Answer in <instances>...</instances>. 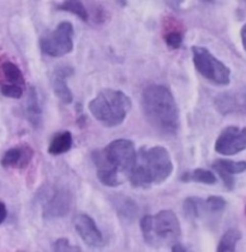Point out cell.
<instances>
[{"label":"cell","instance_id":"6da1fadb","mask_svg":"<svg viewBox=\"0 0 246 252\" xmlns=\"http://www.w3.org/2000/svg\"><path fill=\"white\" fill-rule=\"evenodd\" d=\"M96 167L97 178L103 185L117 188L123 183V177H130L135 167L137 153L128 139H116L105 149L96 150L92 155Z\"/></svg>","mask_w":246,"mask_h":252},{"label":"cell","instance_id":"7a4b0ae2","mask_svg":"<svg viewBox=\"0 0 246 252\" xmlns=\"http://www.w3.org/2000/svg\"><path fill=\"white\" fill-rule=\"evenodd\" d=\"M142 108L148 123L162 135H176L179 130V108L167 87H148L142 94Z\"/></svg>","mask_w":246,"mask_h":252},{"label":"cell","instance_id":"3957f363","mask_svg":"<svg viewBox=\"0 0 246 252\" xmlns=\"http://www.w3.org/2000/svg\"><path fill=\"white\" fill-rule=\"evenodd\" d=\"M173 172V162L165 147L142 148L128 180L135 188L148 189L165 183Z\"/></svg>","mask_w":246,"mask_h":252},{"label":"cell","instance_id":"277c9868","mask_svg":"<svg viewBox=\"0 0 246 252\" xmlns=\"http://www.w3.org/2000/svg\"><path fill=\"white\" fill-rule=\"evenodd\" d=\"M143 239L153 248L173 246L182 235L179 219L172 210H161L156 215H146L141 220Z\"/></svg>","mask_w":246,"mask_h":252},{"label":"cell","instance_id":"5b68a950","mask_svg":"<svg viewBox=\"0 0 246 252\" xmlns=\"http://www.w3.org/2000/svg\"><path fill=\"white\" fill-rule=\"evenodd\" d=\"M131 109V100L120 90L105 89L89 102L92 117L107 127L122 125Z\"/></svg>","mask_w":246,"mask_h":252},{"label":"cell","instance_id":"8992f818","mask_svg":"<svg viewBox=\"0 0 246 252\" xmlns=\"http://www.w3.org/2000/svg\"><path fill=\"white\" fill-rule=\"evenodd\" d=\"M193 64L196 70L212 83L216 86H227L231 82V70L220 62L206 47L193 46Z\"/></svg>","mask_w":246,"mask_h":252},{"label":"cell","instance_id":"52a82bcc","mask_svg":"<svg viewBox=\"0 0 246 252\" xmlns=\"http://www.w3.org/2000/svg\"><path fill=\"white\" fill-rule=\"evenodd\" d=\"M40 48L43 54L52 58H60L72 52L73 27L70 22H62L56 29L43 34L40 39Z\"/></svg>","mask_w":246,"mask_h":252},{"label":"cell","instance_id":"ba28073f","mask_svg":"<svg viewBox=\"0 0 246 252\" xmlns=\"http://www.w3.org/2000/svg\"><path fill=\"white\" fill-rule=\"evenodd\" d=\"M73 196L64 186H52L41 193L42 215L46 220H57L66 216L71 210Z\"/></svg>","mask_w":246,"mask_h":252},{"label":"cell","instance_id":"9c48e42d","mask_svg":"<svg viewBox=\"0 0 246 252\" xmlns=\"http://www.w3.org/2000/svg\"><path fill=\"white\" fill-rule=\"evenodd\" d=\"M246 149V127L228 126L221 131L216 142L215 150L218 154L226 156L236 155Z\"/></svg>","mask_w":246,"mask_h":252},{"label":"cell","instance_id":"30bf717a","mask_svg":"<svg viewBox=\"0 0 246 252\" xmlns=\"http://www.w3.org/2000/svg\"><path fill=\"white\" fill-rule=\"evenodd\" d=\"M214 106L223 116L246 114V89L218 94L214 100Z\"/></svg>","mask_w":246,"mask_h":252},{"label":"cell","instance_id":"8fae6325","mask_svg":"<svg viewBox=\"0 0 246 252\" xmlns=\"http://www.w3.org/2000/svg\"><path fill=\"white\" fill-rule=\"evenodd\" d=\"M75 228L84 243L90 248L100 249L105 245V239L95 221L86 214H79L75 219Z\"/></svg>","mask_w":246,"mask_h":252},{"label":"cell","instance_id":"7c38bea8","mask_svg":"<svg viewBox=\"0 0 246 252\" xmlns=\"http://www.w3.org/2000/svg\"><path fill=\"white\" fill-rule=\"evenodd\" d=\"M73 73V68L70 66L58 67L52 76V87L56 96L65 105H70L73 101L72 92L67 86V78Z\"/></svg>","mask_w":246,"mask_h":252},{"label":"cell","instance_id":"4fadbf2b","mask_svg":"<svg viewBox=\"0 0 246 252\" xmlns=\"http://www.w3.org/2000/svg\"><path fill=\"white\" fill-rule=\"evenodd\" d=\"M213 168L221 178L223 184L228 190H233L234 178L233 175L242 174L246 171L245 161H232V160H217L213 163Z\"/></svg>","mask_w":246,"mask_h":252},{"label":"cell","instance_id":"5bb4252c","mask_svg":"<svg viewBox=\"0 0 246 252\" xmlns=\"http://www.w3.org/2000/svg\"><path fill=\"white\" fill-rule=\"evenodd\" d=\"M32 158V150L29 147L11 148L6 150L1 158L2 167H16V168H24L28 166Z\"/></svg>","mask_w":246,"mask_h":252},{"label":"cell","instance_id":"9a60e30c","mask_svg":"<svg viewBox=\"0 0 246 252\" xmlns=\"http://www.w3.org/2000/svg\"><path fill=\"white\" fill-rule=\"evenodd\" d=\"M26 117L32 127H40L41 123H42V108H41L40 105L39 95H37L36 89L34 87L30 88L28 92L26 105Z\"/></svg>","mask_w":246,"mask_h":252},{"label":"cell","instance_id":"2e32d148","mask_svg":"<svg viewBox=\"0 0 246 252\" xmlns=\"http://www.w3.org/2000/svg\"><path fill=\"white\" fill-rule=\"evenodd\" d=\"M114 207H116L117 213L119 214L123 220H135L138 215V205L133 199L128 197H119L114 199Z\"/></svg>","mask_w":246,"mask_h":252},{"label":"cell","instance_id":"e0dca14e","mask_svg":"<svg viewBox=\"0 0 246 252\" xmlns=\"http://www.w3.org/2000/svg\"><path fill=\"white\" fill-rule=\"evenodd\" d=\"M72 147V135L69 131H64L54 136L48 147V153L51 155H62L67 153Z\"/></svg>","mask_w":246,"mask_h":252},{"label":"cell","instance_id":"ac0fdd59","mask_svg":"<svg viewBox=\"0 0 246 252\" xmlns=\"http://www.w3.org/2000/svg\"><path fill=\"white\" fill-rule=\"evenodd\" d=\"M183 210L186 218L191 220H197L203 216L208 208L204 199L198 198V197H188L183 203Z\"/></svg>","mask_w":246,"mask_h":252},{"label":"cell","instance_id":"d6986e66","mask_svg":"<svg viewBox=\"0 0 246 252\" xmlns=\"http://www.w3.org/2000/svg\"><path fill=\"white\" fill-rule=\"evenodd\" d=\"M180 179L184 183H202V184L207 185H214L216 184L217 178L216 175L213 173L212 171H208V169H202L197 168L193 169L191 172H185L184 174L182 175Z\"/></svg>","mask_w":246,"mask_h":252},{"label":"cell","instance_id":"ffe728a7","mask_svg":"<svg viewBox=\"0 0 246 252\" xmlns=\"http://www.w3.org/2000/svg\"><path fill=\"white\" fill-rule=\"evenodd\" d=\"M242 239V232L236 228L228 229L225 234L221 237L220 243L217 245L218 252H233L236 251L237 244Z\"/></svg>","mask_w":246,"mask_h":252},{"label":"cell","instance_id":"44dd1931","mask_svg":"<svg viewBox=\"0 0 246 252\" xmlns=\"http://www.w3.org/2000/svg\"><path fill=\"white\" fill-rule=\"evenodd\" d=\"M1 71L4 77L6 78V81L11 84H17V86L23 87L26 86V81H24L23 73H22L21 68L16 64L11 62H5L1 65Z\"/></svg>","mask_w":246,"mask_h":252},{"label":"cell","instance_id":"7402d4cb","mask_svg":"<svg viewBox=\"0 0 246 252\" xmlns=\"http://www.w3.org/2000/svg\"><path fill=\"white\" fill-rule=\"evenodd\" d=\"M58 9L73 13L78 18H81L82 21H88L89 18L88 11H87L86 6H84L81 0H64L62 4L58 5Z\"/></svg>","mask_w":246,"mask_h":252},{"label":"cell","instance_id":"603a6c76","mask_svg":"<svg viewBox=\"0 0 246 252\" xmlns=\"http://www.w3.org/2000/svg\"><path fill=\"white\" fill-rule=\"evenodd\" d=\"M0 93L5 97L9 98H21L23 95V87L17 86V84H2L0 86Z\"/></svg>","mask_w":246,"mask_h":252},{"label":"cell","instance_id":"cb8c5ba5","mask_svg":"<svg viewBox=\"0 0 246 252\" xmlns=\"http://www.w3.org/2000/svg\"><path fill=\"white\" fill-rule=\"evenodd\" d=\"M208 212L212 213H221L225 210L226 208V201L225 198L220 196H212L206 201Z\"/></svg>","mask_w":246,"mask_h":252},{"label":"cell","instance_id":"d4e9b609","mask_svg":"<svg viewBox=\"0 0 246 252\" xmlns=\"http://www.w3.org/2000/svg\"><path fill=\"white\" fill-rule=\"evenodd\" d=\"M165 41L169 48L178 49L180 48L183 43V34L178 30H169L167 34L165 35Z\"/></svg>","mask_w":246,"mask_h":252},{"label":"cell","instance_id":"484cf974","mask_svg":"<svg viewBox=\"0 0 246 252\" xmlns=\"http://www.w3.org/2000/svg\"><path fill=\"white\" fill-rule=\"evenodd\" d=\"M52 250L58 251V252H69V251H81V249L78 246L72 245L70 243L69 239L66 238H60V239L54 242L53 245H52Z\"/></svg>","mask_w":246,"mask_h":252},{"label":"cell","instance_id":"4316f807","mask_svg":"<svg viewBox=\"0 0 246 252\" xmlns=\"http://www.w3.org/2000/svg\"><path fill=\"white\" fill-rule=\"evenodd\" d=\"M6 216H7L6 205L2 203V202H0V224L6 220Z\"/></svg>","mask_w":246,"mask_h":252},{"label":"cell","instance_id":"83f0119b","mask_svg":"<svg viewBox=\"0 0 246 252\" xmlns=\"http://www.w3.org/2000/svg\"><path fill=\"white\" fill-rule=\"evenodd\" d=\"M240 36H242L243 47H244L245 52H246V24L242 28V32H240Z\"/></svg>","mask_w":246,"mask_h":252},{"label":"cell","instance_id":"f1b7e54d","mask_svg":"<svg viewBox=\"0 0 246 252\" xmlns=\"http://www.w3.org/2000/svg\"><path fill=\"white\" fill-rule=\"evenodd\" d=\"M183 1H184V0H169V4L173 7H176V9H178V7L183 4Z\"/></svg>","mask_w":246,"mask_h":252},{"label":"cell","instance_id":"f546056e","mask_svg":"<svg viewBox=\"0 0 246 252\" xmlns=\"http://www.w3.org/2000/svg\"><path fill=\"white\" fill-rule=\"evenodd\" d=\"M203 1H207V2H212V1H214V0H203Z\"/></svg>","mask_w":246,"mask_h":252},{"label":"cell","instance_id":"4dcf8cb0","mask_svg":"<svg viewBox=\"0 0 246 252\" xmlns=\"http://www.w3.org/2000/svg\"><path fill=\"white\" fill-rule=\"evenodd\" d=\"M244 1H245V2H246V0H244Z\"/></svg>","mask_w":246,"mask_h":252}]
</instances>
